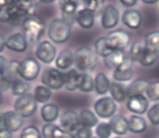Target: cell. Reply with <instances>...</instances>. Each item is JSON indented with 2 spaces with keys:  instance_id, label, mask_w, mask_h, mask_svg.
I'll use <instances>...</instances> for the list:
<instances>
[{
  "instance_id": "obj_27",
  "label": "cell",
  "mask_w": 159,
  "mask_h": 138,
  "mask_svg": "<svg viewBox=\"0 0 159 138\" xmlns=\"http://www.w3.org/2000/svg\"><path fill=\"white\" fill-rule=\"evenodd\" d=\"M109 91L111 94V98L117 102H124L128 99V94H126V88L119 82L113 81L110 83V88Z\"/></svg>"
},
{
  "instance_id": "obj_34",
  "label": "cell",
  "mask_w": 159,
  "mask_h": 138,
  "mask_svg": "<svg viewBox=\"0 0 159 138\" xmlns=\"http://www.w3.org/2000/svg\"><path fill=\"white\" fill-rule=\"evenodd\" d=\"M34 97L39 103H47L51 98V89L44 85H38L34 89Z\"/></svg>"
},
{
  "instance_id": "obj_30",
  "label": "cell",
  "mask_w": 159,
  "mask_h": 138,
  "mask_svg": "<svg viewBox=\"0 0 159 138\" xmlns=\"http://www.w3.org/2000/svg\"><path fill=\"white\" fill-rule=\"evenodd\" d=\"M66 133L55 123H47L42 128V136L44 138H62Z\"/></svg>"
},
{
  "instance_id": "obj_9",
  "label": "cell",
  "mask_w": 159,
  "mask_h": 138,
  "mask_svg": "<svg viewBox=\"0 0 159 138\" xmlns=\"http://www.w3.org/2000/svg\"><path fill=\"white\" fill-rule=\"evenodd\" d=\"M40 72V64L37 60L33 58H25L23 61L20 62V69H19V75L22 79L31 82L36 79Z\"/></svg>"
},
{
  "instance_id": "obj_35",
  "label": "cell",
  "mask_w": 159,
  "mask_h": 138,
  "mask_svg": "<svg viewBox=\"0 0 159 138\" xmlns=\"http://www.w3.org/2000/svg\"><path fill=\"white\" fill-rule=\"evenodd\" d=\"M30 89V85L22 78H18L12 83L11 86V91L14 96H23V95L27 94Z\"/></svg>"
},
{
  "instance_id": "obj_1",
  "label": "cell",
  "mask_w": 159,
  "mask_h": 138,
  "mask_svg": "<svg viewBox=\"0 0 159 138\" xmlns=\"http://www.w3.org/2000/svg\"><path fill=\"white\" fill-rule=\"evenodd\" d=\"M34 14L35 6L33 0H10L6 7L0 9V22L14 23Z\"/></svg>"
},
{
  "instance_id": "obj_48",
  "label": "cell",
  "mask_w": 159,
  "mask_h": 138,
  "mask_svg": "<svg viewBox=\"0 0 159 138\" xmlns=\"http://www.w3.org/2000/svg\"><path fill=\"white\" fill-rule=\"evenodd\" d=\"M72 1L77 6V7H81V8H82L83 6L85 5V2H86V0H72Z\"/></svg>"
},
{
  "instance_id": "obj_31",
  "label": "cell",
  "mask_w": 159,
  "mask_h": 138,
  "mask_svg": "<svg viewBox=\"0 0 159 138\" xmlns=\"http://www.w3.org/2000/svg\"><path fill=\"white\" fill-rule=\"evenodd\" d=\"M110 88V81L105 73H97L95 76V90L98 95H106Z\"/></svg>"
},
{
  "instance_id": "obj_33",
  "label": "cell",
  "mask_w": 159,
  "mask_h": 138,
  "mask_svg": "<svg viewBox=\"0 0 159 138\" xmlns=\"http://www.w3.org/2000/svg\"><path fill=\"white\" fill-rule=\"evenodd\" d=\"M19 69H20V62L16 61V60H11L10 62H8L7 68H6L5 76L7 77L9 81H11L13 83L16 79L20 78V75H19Z\"/></svg>"
},
{
  "instance_id": "obj_20",
  "label": "cell",
  "mask_w": 159,
  "mask_h": 138,
  "mask_svg": "<svg viewBox=\"0 0 159 138\" xmlns=\"http://www.w3.org/2000/svg\"><path fill=\"white\" fill-rule=\"evenodd\" d=\"M122 23L131 29H139L142 24V16L137 10L128 9L122 14Z\"/></svg>"
},
{
  "instance_id": "obj_46",
  "label": "cell",
  "mask_w": 159,
  "mask_h": 138,
  "mask_svg": "<svg viewBox=\"0 0 159 138\" xmlns=\"http://www.w3.org/2000/svg\"><path fill=\"white\" fill-rule=\"evenodd\" d=\"M0 138H12V133L2 127L0 128Z\"/></svg>"
},
{
  "instance_id": "obj_16",
  "label": "cell",
  "mask_w": 159,
  "mask_h": 138,
  "mask_svg": "<svg viewBox=\"0 0 159 138\" xmlns=\"http://www.w3.org/2000/svg\"><path fill=\"white\" fill-rule=\"evenodd\" d=\"M148 105H149V100L144 95L128 98V102H126V107H128L129 111L136 114V115H139V114L142 115V114L146 113L148 110Z\"/></svg>"
},
{
  "instance_id": "obj_47",
  "label": "cell",
  "mask_w": 159,
  "mask_h": 138,
  "mask_svg": "<svg viewBox=\"0 0 159 138\" xmlns=\"http://www.w3.org/2000/svg\"><path fill=\"white\" fill-rule=\"evenodd\" d=\"M6 42H7L6 37L3 35H1V34H0V52H2L3 49L6 48Z\"/></svg>"
},
{
  "instance_id": "obj_50",
  "label": "cell",
  "mask_w": 159,
  "mask_h": 138,
  "mask_svg": "<svg viewBox=\"0 0 159 138\" xmlns=\"http://www.w3.org/2000/svg\"><path fill=\"white\" fill-rule=\"evenodd\" d=\"M9 2H10V0H0V9L6 7Z\"/></svg>"
},
{
  "instance_id": "obj_22",
  "label": "cell",
  "mask_w": 159,
  "mask_h": 138,
  "mask_svg": "<svg viewBox=\"0 0 159 138\" xmlns=\"http://www.w3.org/2000/svg\"><path fill=\"white\" fill-rule=\"evenodd\" d=\"M110 125L111 131L115 133L118 136H123L128 133L129 131V124H128V120H126L125 116L121 115V114H117V115L112 116L110 118Z\"/></svg>"
},
{
  "instance_id": "obj_45",
  "label": "cell",
  "mask_w": 159,
  "mask_h": 138,
  "mask_svg": "<svg viewBox=\"0 0 159 138\" xmlns=\"http://www.w3.org/2000/svg\"><path fill=\"white\" fill-rule=\"evenodd\" d=\"M7 64H8V61L5 57L2 56H0V74H2L5 72L6 68H7Z\"/></svg>"
},
{
  "instance_id": "obj_5",
  "label": "cell",
  "mask_w": 159,
  "mask_h": 138,
  "mask_svg": "<svg viewBox=\"0 0 159 138\" xmlns=\"http://www.w3.org/2000/svg\"><path fill=\"white\" fill-rule=\"evenodd\" d=\"M71 36V25L63 19H55L48 27V37L52 42L63 44L68 42Z\"/></svg>"
},
{
  "instance_id": "obj_3",
  "label": "cell",
  "mask_w": 159,
  "mask_h": 138,
  "mask_svg": "<svg viewBox=\"0 0 159 138\" xmlns=\"http://www.w3.org/2000/svg\"><path fill=\"white\" fill-rule=\"evenodd\" d=\"M74 65L81 73L91 72L97 65V56L89 48L82 47L74 53Z\"/></svg>"
},
{
  "instance_id": "obj_25",
  "label": "cell",
  "mask_w": 159,
  "mask_h": 138,
  "mask_svg": "<svg viewBox=\"0 0 159 138\" xmlns=\"http://www.w3.org/2000/svg\"><path fill=\"white\" fill-rule=\"evenodd\" d=\"M40 115L46 123H55L59 118V108L53 103H45L40 109Z\"/></svg>"
},
{
  "instance_id": "obj_15",
  "label": "cell",
  "mask_w": 159,
  "mask_h": 138,
  "mask_svg": "<svg viewBox=\"0 0 159 138\" xmlns=\"http://www.w3.org/2000/svg\"><path fill=\"white\" fill-rule=\"evenodd\" d=\"M60 125L62 129L69 133L76 131L81 127V122H80V116L76 112L73 111H66L60 116Z\"/></svg>"
},
{
  "instance_id": "obj_13",
  "label": "cell",
  "mask_w": 159,
  "mask_h": 138,
  "mask_svg": "<svg viewBox=\"0 0 159 138\" xmlns=\"http://www.w3.org/2000/svg\"><path fill=\"white\" fill-rule=\"evenodd\" d=\"M133 60L131 58H125L124 61L115 70L112 77L116 82L123 83L132 79L133 77Z\"/></svg>"
},
{
  "instance_id": "obj_32",
  "label": "cell",
  "mask_w": 159,
  "mask_h": 138,
  "mask_svg": "<svg viewBox=\"0 0 159 138\" xmlns=\"http://www.w3.org/2000/svg\"><path fill=\"white\" fill-rule=\"evenodd\" d=\"M112 49L109 46L107 37H100L95 42V53L99 57L106 58L112 52Z\"/></svg>"
},
{
  "instance_id": "obj_51",
  "label": "cell",
  "mask_w": 159,
  "mask_h": 138,
  "mask_svg": "<svg viewBox=\"0 0 159 138\" xmlns=\"http://www.w3.org/2000/svg\"><path fill=\"white\" fill-rule=\"evenodd\" d=\"M3 127V113L0 112V128Z\"/></svg>"
},
{
  "instance_id": "obj_55",
  "label": "cell",
  "mask_w": 159,
  "mask_h": 138,
  "mask_svg": "<svg viewBox=\"0 0 159 138\" xmlns=\"http://www.w3.org/2000/svg\"><path fill=\"white\" fill-rule=\"evenodd\" d=\"M115 138H123L122 136H117V137H115Z\"/></svg>"
},
{
  "instance_id": "obj_21",
  "label": "cell",
  "mask_w": 159,
  "mask_h": 138,
  "mask_svg": "<svg viewBox=\"0 0 159 138\" xmlns=\"http://www.w3.org/2000/svg\"><path fill=\"white\" fill-rule=\"evenodd\" d=\"M83 73L77 71L76 69H70L68 72L64 74V87L69 91H74L79 89L81 79H82Z\"/></svg>"
},
{
  "instance_id": "obj_24",
  "label": "cell",
  "mask_w": 159,
  "mask_h": 138,
  "mask_svg": "<svg viewBox=\"0 0 159 138\" xmlns=\"http://www.w3.org/2000/svg\"><path fill=\"white\" fill-rule=\"evenodd\" d=\"M148 82L145 79H135L134 82L130 84L126 87V94H128V98L134 96H139V95H145L146 90L148 87Z\"/></svg>"
},
{
  "instance_id": "obj_19",
  "label": "cell",
  "mask_w": 159,
  "mask_h": 138,
  "mask_svg": "<svg viewBox=\"0 0 159 138\" xmlns=\"http://www.w3.org/2000/svg\"><path fill=\"white\" fill-rule=\"evenodd\" d=\"M75 22L84 29H89L95 24V14L86 8H81L77 10Z\"/></svg>"
},
{
  "instance_id": "obj_42",
  "label": "cell",
  "mask_w": 159,
  "mask_h": 138,
  "mask_svg": "<svg viewBox=\"0 0 159 138\" xmlns=\"http://www.w3.org/2000/svg\"><path fill=\"white\" fill-rule=\"evenodd\" d=\"M75 138H93V131L89 127L81 126L74 134Z\"/></svg>"
},
{
  "instance_id": "obj_6",
  "label": "cell",
  "mask_w": 159,
  "mask_h": 138,
  "mask_svg": "<svg viewBox=\"0 0 159 138\" xmlns=\"http://www.w3.org/2000/svg\"><path fill=\"white\" fill-rule=\"evenodd\" d=\"M36 110H37V101H36L34 95L30 94V92L18 97L14 102V111L23 118L33 116Z\"/></svg>"
},
{
  "instance_id": "obj_39",
  "label": "cell",
  "mask_w": 159,
  "mask_h": 138,
  "mask_svg": "<svg viewBox=\"0 0 159 138\" xmlns=\"http://www.w3.org/2000/svg\"><path fill=\"white\" fill-rule=\"evenodd\" d=\"M95 133L98 138H110L112 131H111L109 123L102 122V123H98V125L96 126Z\"/></svg>"
},
{
  "instance_id": "obj_26",
  "label": "cell",
  "mask_w": 159,
  "mask_h": 138,
  "mask_svg": "<svg viewBox=\"0 0 159 138\" xmlns=\"http://www.w3.org/2000/svg\"><path fill=\"white\" fill-rule=\"evenodd\" d=\"M129 124V131L133 134H141L147 129V123L144 118L139 115H131L128 120Z\"/></svg>"
},
{
  "instance_id": "obj_29",
  "label": "cell",
  "mask_w": 159,
  "mask_h": 138,
  "mask_svg": "<svg viewBox=\"0 0 159 138\" xmlns=\"http://www.w3.org/2000/svg\"><path fill=\"white\" fill-rule=\"evenodd\" d=\"M80 122H81V126L84 127H96L98 125V118L95 114V112L91 111L89 109H84L80 112Z\"/></svg>"
},
{
  "instance_id": "obj_52",
  "label": "cell",
  "mask_w": 159,
  "mask_h": 138,
  "mask_svg": "<svg viewBox=\"0 0 159 138\" xmlns=\"http://www.w3.org/2000/svg\"><path fill=\"white\" fill-rule=\"evenodd\" d=\"M38 1L43 3H51V2H53V1H56V0H38Z\"/></svg>"
},
{
  "instance_id": "obj_44",
  "label": "cell",
  "mask_w": 159,
  "mask_h": 138,
  "mask_svg": "<svg viewBox=\"0 0 159 138\" xmlns=\"http://www.w3.org/2000/svg\"><path fill=\"white\" fill-rule=\"evenodd\" d=\"M120 2L123 7L125 8H132L137 3V0H120Z\"/></svg>"
},
{
  "instance_id": "obj_49",
  "label": "cell",
  "mask_w": 159,
  "mask_h": 138,
  "mask_svg": "<svg viewBox=\"0 0 159 138\" xmlns=\"http://www.w3.org/2000/svg\"><path fill=\"white\" fill-rule=\"evenodd\" d=\"M142 2L146 3V5H155L158 2V0H141Z\"/></svg>"
},
{
  "instance_id": "obj_7",
  "label": "cell",
  "mask_w": 159,
  "mask_h": 138,
  "mask_svg": "<svg viewBox=\"0 0 159 138\" xmlns=\"http://www.w3.org/2000/svg\"><path fill=\"white\" fill-rule=\"evenodd\" d=\"M42 83L51 90L64 87V74L58 69L47 68L42 73Z\"/></svg>"
},
{
  "instance_id": "obj_28",
  "label": "cell",
  "mask_w": 159,
  "mask_h": 138,
  "mask_svg": "<svg viewBox=\"0 0 159 138\" xmlns=\"http://www.w3.org/2000/svg\"><path fill=\"white\" fill-rule=\"evenodd\" d=\"M125 53L124 51H119V50H115L110 53L109 56H107L106 58H104V64L106 65V68L110 69H117L122 62L125 59Z\"/></svg>"
},
{
  "instance_id": "obj_4",
  "label": "cell",
  "mask_w": 159,
  "mask_h": 138,
  "mask_svg": "<svg viewBox=\"0 0 159 138\" xmlns=\"http://www.w3.org/2000/svg\"><path fill=\"white\" fill-rule=\"evenodd\" d=\"M23 32L29 42H36L45 33V22L37 16H31L23 22Z\"/></svg>"
},
{
  "instance_id": "obj_14",
  "label": "cell",
  "mask_w": 159,
  "mask_h": 138,
  "mask_svg": "<svg viewBox=\"0 0 159 138\" xmlns=\"http://www.w3.org/2000/svg\"><path fill=\"white\" fill-rule=\"evenodd\" d=\"M24 121L21 115H19L16 111H7L3 113V128L9 131L10 133H16L23 127Z\"/></svg>"
},
{
  "instance_id": "obj_2",
  "label": "cell",
  "mask_w": 159,
  "mask_h": 138,
  "mask_svg": "<svg viewBox=\"0 0 159 138\" xmlns=\"http://www.w3.org/2000/svg\"><path fill=\"white\" fill-rule=\"evenodd\" d=\"M131 59L137 61L143 66H152L158 60V53L150 50L145 42H137L131 46L130 49Z\"/></svg>"
},
{
  "instance_id": "obj_18",
  "label": "cell",
  "mask_w": 159,
  "mask_h": 138,
  "mask_svg": "<svg viewBox=\"0 0 159 138\" xmlns=\"http://www.w3.org/2000/svg\"><path fill=\"white\" fill-rule=\"evenodd\" d=\"M59 7L62 14V19L68 24L72 25L75 22V16H76L79 7L73 2L72 0H60Z\"/></svg>"
},
{
  "instance_id": "obj_53",
  "label": "cell",
  "mask_w": 159,
  "mask_h": 138,
  "mask_svg": "<svg viewBox=\"0 0 159 138\" xmlns=\"http://www.w3.org/2000/svg\"><path fill=\"white\" fill-rule=\"evenodd\" d=\"M1 102H2V91L0 90V105H1Z\"/></svg>"
},
{
  "instance_id": "obj_36",
  "label": "cell",
  "mask_w": 159,
  "mask_h": 138,
  "mask_svg": "<svg viewBox=\"0 0 159 138\" xmlns=\"http://www.w3.org/2000/svg\"><path fill=\"white\" fill-rule=\"evenodd\" d=\"M79 89L83 92H91L95 89V78L89 73H83Z\"/></svg>"
},
{
  "instance_id": "obj_54",
  "label": "cell",
  "mask_w": 159,
  "mask_h": 138,
  "mask_svg": "<svg viewBox=\"0 0 159 138\" xmlns=\"http://www.w3.org/2000/svg\"><path fill=\"white\" fill-rule=\"evenodd\" d=\"M98 2H100V3H102V5H104V2L105 1H106V0H97Z\"/></svg>"
},
{
  "instance_id": "obj_37",
  "label": "cell",
  "mask_w": 159,
  "mask_h": 138,
  "mask_svg": "<svg viewBox=\"0 0 159 138\" xmlns=\"http://www.w3.org/2000/svg\"><path fill=\"white\" fill-rule=\"evenodd\" d=\"M145 44L150 50L155 52H159V32H152L145 38Z\"/></svg>"
},
{
  "instance_id": "obj_23",
  "label": "cell",
  "mask_w": 159,
  "mask_h": 138,
  "mask_svg": "<svg viewBox=\"0 0 159 138\" xmlns=\"http://www.w3.org/2000/svg\"><path fill=\"white\" fill-rule=\"evenodd\" d=\"M74 64V55L72 51L64 49L56 58V68L58 70H70Z\"/></svg>"
},
{
  "instance_id": "obj_17",
  "label": "cell",
  "mask_w": 159,
  "mask_h": 138,
  "mask_svg": "<svg viewBox=\"0 0 159 138\" xmlns=\"http://www.w3.org/2000/svg\"><path fill=\"white\" fill-rule=\"evenodd\" d=\"M6 47L14 52H24L29 47V42H27L24 34L16 33L7 39Z\"/></svg>"
},
{
  "instance_id": "obj_8",
  "label": "cell",
  "mask_w": 159,
  "mask_h": 138,
  "mask_svg": "<svg viewBox=\"0 0 159 138\" xmlns=\"http://www.w3.org/2000/svg\"><path fill=\"white\" fill-rule=\"evenodd\" d=\"M95 114L102 118H111L116 115L117 103L111 97H102L94 103Z\"/></svg>"
},
{
  "instance_id": "obj_38",
  "label": "cell",
  "mask_w": 159,
  "mask_h": 138,
  "mask_svg": "<svg viewBox=\"0 0 159 138\" xmlns=\"http://www.w3.org/2000/svg\"><path fill=\"white\" fill-rule=\"evenodd\" d=\"M145 95L148 100L159 101V82H152V83L148 84Z\"/></svg>"
},
{
  "instance_id": "obj_56",
  "label": "cell",
  "mask_w": 159,
  "mask_h": 138,
  "mask_svg": "<svg viewBox=\"0 0 159 138\" xmlns=\"http://www.w3.org/2000/svg\"><path fill=\"white\" fill-rule=\"evenodd\" d=\"M93 138H98V137H93Z\"/></svg>"
},
{
  "instance_id": "obj_11",
  "label": "cell",
  "mask_w": 159,
  "mask_h": 138,
  "mask_svg": "<svg viewBox=\"0 0 159 138\" xmlns=\"http://www.w3.org/2000/svg\"><path fill=\"white\" fill-rule=\"evenodd\" d=\"M57 56V49L53 44L49 40H43L37 45L36 48V57L38 60L45 64H50L56 60Z\"/></svg>"
},
{
  "instance_id": "obj_41",
  "label": "cell",
  "mask_w": 159,
  "mask_h": 138,
  "mask_svg": "<svg viewBox=\"0 0 159 138\" xmlns=\"http://www.w3.org/2000/svg\"><path fill=\"white\" fill-rule=\"evenodd\" d=\"M40 137H42V135H40L39 131L37 129V127L33 126V125H30V126L25 127L20 135V138H40Z\"/></svg>"
},
{
  "instance_id": "obj_43",
  "label": "cell",
  "mask_w": 159,
  "mask_h": 138,
  "mask_svg": "<svg viewBox=\"0 0 159 138\" xmlns=\"http://www.w3.org/2000/svg\"><path fill=\"white\" fill-rule=\"evenodd\" d=\"M12 86V82L9 81L7 77L5 76V74H0V90L1 91H6L9 90Z\"/></svg>"
},
{
  "instance_id": "obj_40",
  "label": "cell",
  "mask_w": 159,
  "mask_h": 138,
  "mask_svg": "<svg viewBox=\"0 0 159 138\" xmlns=\"http://www.w3.org/2000/svg\"><path fill=\"white\" fill-rule=\"evenodd\" d=\"M147 118L152 125H159V102L155 103L147 110Z\"/></svg>"
},
{
  "instance_id": "obj_12",
  "label": "cell",
  "mask_w": 159,
  "mask_h": 138,
  "mask_svg": "<svg viewBox=\"0 0 159 138\" xmlns=\"http://www.w3.org/2000/svg\"><path fill=\"white\" fill-rule=\"evenodd\" d=\"M120 21V12L115 6L108 5L102 11V25L105 29H111L117 26Z\"/></svg>"
},
{
  "instance_id": "obj_10",
  "label": "cell",
  "mask_w": 159,
  "mask_h": 138,
  "mask_svg": "<svg viewBox=\"0 0 159 138\" xmlns=\"http://www.w3.org/2000/svg\"><path fill=\"white\" fill-rule=\"evenodd\" d=\"M107 40H108L109 46L111 47L113 51L119 50L124 51L129 47L131 42V36L126 31L123 29H117L113 31L107 36Z\"/></svg>"
}]
</instances>
